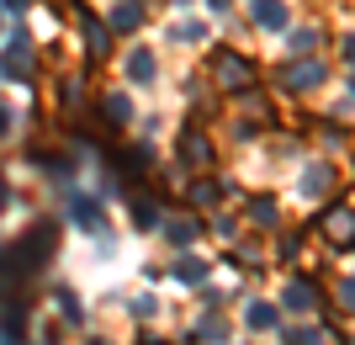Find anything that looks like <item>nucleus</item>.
Returning <instances> with one entry per match:
<instances>
[{"mask_svg":"<svg viewBox=\"0 0 355 345\" xmlns=\"http://www.w3.org/2000/svg\"><path fill=\"white\" fill-rule=\"evenodd\" d=\"M212 75H218V85L223 90H250L254 85V69H250V59H239V53H212Z\"/></svg>","mask_w":355,"mask_h":345,"instance_id":"obj_1","label":"nucleus"},{"mask_svg":"<svg viewBox=\"0 0 355 345\" xmlns=\"http://www.w3.org/2000/svg\"><path fill=\"white\" fill-rule=\"evenodd\" d=\"M16 255H21V266H27V271H37L48 255H53V224H43V228H27V239L16 244Z\"/></svg>","mask_w":355,"mask_h":345,"instance_id":"obj_2","label":"nucleus"},{"mask_svg":"<svg viewBox=\"0 0 355 345\" xmlns=\"http://www.w3.org/2000/svg\"><path fill=\"white\" fill-rule=\"evenodd\" d=\"M180 160H186L191 170H207L212 165V144H207L202 128H186V133H180Z\"/></svg>","mask_w":355,"mask_h":345,"instance_id":"obj_3","label":"nucleus"},{"mask_svg":"<svg viewBox=\"0 0 355 345\" xmlns=\"http://www.w3.org/2000/svg\"><path fill=\"white\" fill-rule=\"evenodd\" d=\"M324 234H329L334 244H345V250H350V244H355V212H350V208H329V212H324Z\"/></svg>","mask_w":355,"mask_h":345,"instance_id":"obj_4","label":"nucleus"},{"mask_svg":"<svg viewBox=\"0 0 355 345\" xmlns=\"http://www.w3.org/2000/svg\"><path fill=\"white\" fill-rule=\"evenodd\" d=\"M0 75H11V80H27L32 75V59H27V37H16L11 53L0 59Z\"/></svg>","mask_w":355,"mask_h":345,"instance_id":"obj_5","label":"nucleus"},{"mask_svg":"<svg viewBox=\"0 0 355 345\" xmlns=\"http://www.w3.org/2000/svg\"><path fill=\"white\" fill-rule=\"evenodd\" d=\"M318 80H324V64H297V69H286V75H282V85L286 90H313Z\"/></svg>","mask_w":355,"mask_h":345,"instance_id":"obj_6","label":"nucleus"},{"mask_svg":"<svg viewBox=\"0 0 355 345\" xmlns=\"http://www.w3.org/2000/svg\"><path fill=\"white\" fill-rule=\"evenodd\" d=\"M313 298H318V292H313V282H286V292H282V303L292 308V314H308Z\"/></svg>","mask_w":355,"mask_h":345,"instance_id":"obj_7","label":"nucleus"},{"mask_svg":"<svg viewBox=\"0 0 355 345\" xmlns=\"http://www.w3.org/2000/svg\"><path fill=\"white\" fill-rule=\"evenodd\" d=\"M196 234H202L196 218H164V239H170V244H191Z\"/></svg>","mask_w":355,"mask_h":345,"instance_id":"obj_8","label":"nucleus"},{"mask_svg":"<svg viewBox=\"0 0 355 345\" xmlns=\"http://www.w3.org/2000/svg\"><path fill=\"white\" fill-rule=\"evenodd\" d=\"M254 22H260V27H286V6L282 0H254Z\"/></svg>","mask_w":355,"mask_h":345,"instance_id":"obj_9","label":"nucleus"},{"mask_svg":"<svg viewBox=\"0 0 355 345\" xmlns=\"http://www.w3.org/2000/svg\"><path fill=\"white\" fill-rule=\"evenodd\" d=\"M69 218L80 228H101V208H96L90 196H74V202H69Z\"/></svg>","mask_w":355,"mask_h":345,"instance_id":"obj_10","label":"nucleus"},{"mask_svg":"<svg viewBox=\"0 0 355 345\" xmlns=\"http://www.w3.org/2000/svg\"><path fill=\"white\" fill-rule=\"evenodd\" d=\"M175 276H180V282H207V260H202V255H180L175 260Z\"/></svg>","mask_w":355,"mask_h":345,"instance_id":"obj_11","label":"nucleus"},{"mask_svg":"<svg viewBox=\"0 0 355 345\" xmlns=\"http://www.w3.org/2000/svg\"><path fill=\"white\" fill-rule=\"evenodd\" d=\"M133 224L138 228H159V202H154V196H133Z\"/></svg>","mask_w":355,"mask_h":345,"instance_id":"obj_12","label":"nucleus"},{"mask_svg":"<svg viewBox=\"0 0 355 345\" xmlns=\"http://www.w3.org/2000/svg\"><path fill=\"white\" fill-rule=\"evenodd\" d=\"M101 112H106V122H128V117H133V101H128L122 90H112V96L101 101Z\"/></svg>","mask_w":355,"mask_h":345,"instance_id":"obj_13","label":"nucleus"},{"mask_svg":"<svg viewBox=\"0 0 355 345\" xmlns=\"http://www.w3.org/2000/svg\"><path fill=\"white\" fill-rule=\"evenodd\" d=\"M128 75H133L138 85H148V80H154V53H148V48H138L133 59H128Z\"/></svg>","mask_w":355,"mask_h":345,"instance_id":"obj_14","label":"nucleus"},{"mask_svg":"<svg viewBox=\"0 0 355 345\" xmlns=\"http://www.w3.org/2000/svg\"><path fill=\"white\" fill-rule=\"evenodd\" d=\"M329 180H334V170H329V165H313L308 176H302V186H297V192H302V196H318Z\"/></svg>","mask_w":355,"mask_h":345,"instance_id":"obj_15","label":"nucleus"},{"mask_svg":"<svg viewBox=\"0 0 355 345\" xmlns=\"http://www.w3.org/2000/svg\"><path fill=\"white\" fill-rule=\"evenodd\" d=\"M244 319H250V330H270V324H276V308H270V303H250Z\"/></svg>","mask_w":355,"mask_h":345,"instance_id":"obj_16","label":"nucleus"},{"mask_svg":"<svg viewBox=\"0 0 355 345\" xmlns=\"http://www.w3.org/2000/svg\"><path fill=\"white\" fill-rule=\"evenodd\" d=\"M250 218H254V224H276V202H270V196H254V202H250Z\"/></svg>","mask_w":355,"mask_h":345,"instance_id":"obj_17","label":"nucleus"},{"mask_svg":"<svg viewBox=\"0 0 355 345\" xmlns=\"http://www.w3.org/2000/svg\"><path fill=\"white\" fill-rule=\"evenodd\" d=\"M112 22H117V27H138V22H144V11H138L133 0H128V6L117 0V11H112Z\"/></svg>","mask_w":355,"mask_h":345,"instance_id":"obj_18","label":"nucleus"},{"mask_svg":"<svg viewBox=\"0 0 355 345\" xmlns=\"http://www.w3.org/2000/svg\"><path fill=\"white\" fill-rule=\"evenodd\" d=\"M85 22V37H90V53H106V27L101 22H90V16H80Z\"/></svg>","mask_w":355,"mask_h":345,"instance_id":"obj_19","label":"nucleus"},{"mask_svg":"<svg viewBox=\"0 0 355 345\" xmlns=\"http://www.w3.org/2000/svg\"><path fill=\"white\" fill-rule=\"evenodd\" d=\"M212 196H218V186H212V180H191V202H196V208H207Z\"/></svg>","mask_w":355,"mask_h":345,"instance_id":"obj_20","label":"nucleus"},{"mask_svg":"<svg viewBox=\"0 0 355 345\" xmlns=\"http://www.w3.org/2000/svg\"><path fill=\"white\" fill-rule=\"evenodd\" d=\"M286 345H329V335L324 330H292V340Z\"/></svg>","mask_w":355,"mask_h":345,"instance_id":"obj_21","label":"nucleus"},{"mask_svg":"<svg viewBox=\"0 0 355 345\" xmlns=\"http://www.w3.org/2000/svg\"><path fill=\"white\" fill-rule=\"evenodd\" d=\"M53 298H59V314H64V319H80V303H74V292H53Z\"/></svg>","mask_w":355,"mask_h":345,"instance_id":"obj_22","label":"nucleus"},{"mask_svg":"<svg viewBox=\"0 0 355 345\" xmlns=\"http://www.w3.org/2000/svg\"><path fill=\"white\" fill-rule=\"evenodd\" d=\"M313 43H318V32H297V37H292V48H297V53H308Z\"/></svg>","mask_w":355,"mask_h":345,"instance_id":"obj_23","label":"nucleus"},{"mask_svg":"<svg viewBox=\"0 0 355 345\" xmlns=\"http://www.w3.org/2000/svg\"><path fill=\"white\" fill-rule=\"evenodd\" d=\"M133 314H138V319L154 314V298H148V292H144V298H133Z\"/></svg>","mask_w":355,"mask_h":345,"instance_id":"obj_24","label":"nucleus"},{"mask_svg":"<svg viewBox=\"0 0 355 345\" xmlns=\"http://www.w3.org/2000/svg\"><path fill=\"white\" fill-rule=\"evenodd\" d=\"M345 303H350V308H355V282H345Z\"/></svg>","mask_w":355,"mask_h":345,"instance_id":"obj_25","label":"nucleus"},{"mask_svg":"<svg viewBox=\"0 0 355 345\" xmlns=\"http://www.w3.org/2000/svg\"><path fill=\"white\" fill-rule=\"evenodd\" d=\"M6 122H11V112H6V106H0V133H6Z\"/></svg>","mask_w":355,"mask_h":345,"instance_id":"obj_26","label":"nucleus"},{"mask_svg":"<svg viewBox=\"0 0 355 345\" xmlns=\"http://www.w3.org/2000/svg\"><path fill=\"white\" fill-rule=\"evenodd\" d=\"M345 59H350V64H355V37H350V48H345Z\"/></svg>","mask_w":355,"mask_h":345,"instance_id":"obj_27","label":"nucleus"},{"mask_svg":"<svg viewBox=\"0 0 355 345\" xmlns=\"http://www.w3.org/2000/svg\"><path fill=\"white\" fill-rule=\"evenodd\" d=\"M6 6H11V11H21V6H27V0H6Z\"/></svg>","mask_w":355,"mask_h":345,"instance_id":"obj_28","label":"nucleus"},{"mask_svg":"<svg viewBox=\"0 0 355 345\" xmlns=\"http://www.w3.org/2000/svg\"><path fill=\"white\" fill-rule=\"evenodd\" d=\"M0 202H6V186H0Z\"/></svg>","mask_w":355,"mask_h":345,"instance_id":"obj_29","label":"nucleus"}]
</instances>
